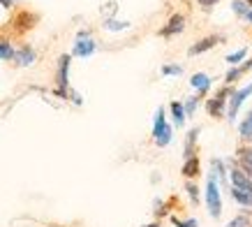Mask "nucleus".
Wrapping results in <instances>:
<instances>
[{
    "label": "nucleus",
    "instance_id": "nucleus-1",
    "mask_svg": "<svg viewBox=\"0 0 252 227\" xmlns=\"http://www.w3.org/2000/svg\"><path fill=\"white\" fill-rule=\"evenodd\" d=\"M153 142L158 146H167L171 142V125L164 118V109H158L155 112V123H153Z\"/></svg>",
    "mask_w": 252,
    "mask_h": 227
},
{
    "label": "nucleus",
    "instance_id": "nucleus-2",
    "mask_svg": "<svg viewBox=\"0 0 252 227\" xmlns=\"http://www.w3.org/2000/svg\"><path fill=\"white\" fill-rule=\"evenodd\" d=\"M206 204H208V211L213 218H220L222 213V199H220V190H218V176L211 174L208 176V183H206Z\"/></svg>",
    "mask_w": 252,
    "mask_h": 227
},
{
    "label": "nucleus",
    "instance_id": "nucleus-3",
    "mask_svg": "<svg viewBox=\"0 0 252 227\" xmlns=\"http://www.w3.org/2000/svg\"><path fill=\"white\" fill-rule=\"evenodd\" d=\"M95 49H97V44L91 39V33L88 31H81L77 35V42H74V56H79V58H88V56H93L95 53Z\"/></svg>",
    "mask_w": 252,
    "mask_h": 227
},
{
    "label": "nucleus",
    "instance_id": "nucleus-4",
    "mask_svg": "<svg viewBox=\"0 0 252 227\" xmlns=\"http://www.w3.org/2000/svg\"><path fill=\"white\" fill-rule=\"evenodd\" d=\"M67 72H69V56H61V61H58V75H56V81H58V88L56 93L65 98L67 95Z\"/></svg>",
    "mask_w": 252,
    "mask_h": 227
},
{
    "label": "nucleus",
    "instance_id": "nucleus-5",
    "mask_svg": "<svg viewBox=\"0 0 252 227\" xmlns=\"http://www.w3.org/2000/svg\"><path fill=\"white\" fill-rule=\"evenodd\" d=\"M229 95H231V88H229V86L220 88L215 98L208 100V112L213 114V116H222V112H224V105H227V98H229Z\"/></svg>",
    "mask_w": 252,
    "mask_h": 227
},
{
    "label": "nucleus",
    "instance_id": "nucleus-6",
    "mask_svg": "<svg viewBox=\"0 0 252 227\" xmlns=\"http://www.w3.org/2000/svg\"><path fill=\"white\" fill-rule=\"evenodd\" d=\"M250 93H252V83H250V86H245V88H241V91L231 93V100H229V121H234V118H236V114H238V109H241V105H243V100L250 98Z\"/></svg>",
    "mask_w": 252,
    "mask_h": 227
},
{
    "label": "nucleus",
    "instance_id": "nucleus-7",
    "mask_svg": "<svg viewBox=\"0 0 252 227\" xmlns=\"http://www.w3.org/2000/svg\"><path fill=\"white\" fill-rule=\"evenodd\" d=\"M185 28V16L183 14H174L171 19L167 21V26L160 31L162 38H171V35H178V33H183Z\"/></svg>",
    "mask_w": 252,
    "mask_h": 227
},
{
    "label": "nucleus",
    "instance_id": "nucleus-8",
    "mask_svg": "<svg viewBox=\"0 0 252 227\" xmlns=\"http://www.w3.org/2000/svg\"><path fill=\"white\" fill-rule=\"evenodd\" d=\"M238 169H241L248 179H252V149H248V146H241V149H238Z\"/></svg>",
    "mask_w": 252,
    "mask_h": 227
},
{
    "label": "nucleus",
    "instance_id": "nucleus-9",
    "mask_svg": "<svg viewBox=\"0 0 252 227\" xmlns=\"http://www.w3.org/2000/svg\"><path fill=\"white\" fill-rule=\"evenodd\" d=\"M35 58H37V53H35V49L32 46H21L19 51H14V61L16 65H21V68H28V65H32L35 63Z\"/></svg>",
    "mask_w": 252,
    "mask_h": 227
},
{
    "label": "nucleus",
    "instance_id": "nucleus-10",
    "mask_svg": "<svg viewBox=\"0 0 252 227\" xmlns=\"http://www.w3.org/2000/svg\"><path fill=\"white\" fill-rule=\"evenodd\" d=\"M231 183H234V188L243 190V192H250L252 195V179H248L238 167H231Z\"/></svg>",
    "mask_w": 252,
    "mask_h": 227
},
{
    "label": "nucleus",
    "instance_id": "nucleus-11",
    "mask_svg": "<svg viewBox=\"0 0 252 227\" xmlns=\"http://www.w3.org/2000/svg\"><path fill=\"white\" fill-rule=\"evenodd\" d=\"M220 35H211V38H204V39H199L194 46H190V56H199V53H204V51H208V49H213L218 42H220Z\"/></svg>",
    "mask_w": 252,
    "mask_h": 227
},
{
    "label": "nucleus",
    "instance_id": "nucleus-12",
    "mask_svg": "<svg viewBox=\"0 0 252 227\" xmlns=\"http://www.w3.org/2000/svg\"><path fill=\"white\" fill-rule=\"evenodd\" d=\"M37 23V14H31V12H21V14L16 16V31H28V28H32Z\"/></svg>",
    "mask_w": 252,
    "mask_h": 227
},
{
    "label": "nucleus",
    "instance_id": "nucleus-13",
    "mask_svg": "<svg viewBox=\"0 0 252 227\" xmlns=\"http://www.w3.org/2000/svg\"><path fill=\"white\" fill-rule=\"evenodd\" d=\"M190 83H192V88H197L199 93H206L208 86H211V79H208V75H204V72H197V75H192Z\"/></svg>",
    "mask_w": 252,
    "mask_h": 227
},
{
    "label": "nucleus",
    "instance_id": "nucleus-14",
    "mask_svg": "<svg viewBox=\"0 0 252 227\" xmlns=\"http://www.w3.org/2000/svg\"><path fill=\"white\" fill-rule=\"evenodd\" d=\"M199 174V160L197 158H188L183 165V176L185 179H192V176Z\"/></svg>",
    "mask_w": 252,
    "mask_h": 227
},
{
    "label": "nucleus",
    "instance_id": "nucleus-15",
    "mask_svg": "<svg viewBox=\"0 0 252 227\" xmlns=\"http://www.w3.org/2000/svg\"><path fill=\"white\" fill-rule=\"evenodd\" d=\"M231 197H234L241 206H248V209L252 206V195L250 192H243V190H238V188H231Z\"/></svg>",
    "mask_w": 252,
    "mask_h": 227
},
{
    "label": "nucleus",
    "instance_id": "nucleus-16",
    "mask_svg": "<svg viewBox=\"0 0 252 227\" xmlns=\"http://www.w3.org/2000/svg\"><path fill=\"white\" fill-rule=\"evenodd\" d=\"M252 68V58H250V61H248V63H245V65H243V68H231L229 70V72H227V76H224V79H227V81H236V79H238V76H243L245 75V72H248V70H250Z\"/></svg>",
    "mask_w": 252,
    "mask_h": 227
},
{
    "label": "nucleus",
    "instance_id": "nucleus-17",
    "mask_svg": "<svg viewBox=\"0 0 252 227\" xmlns=\"http://www.w3.org/2000/svg\"><path fill=\"white\" fill-rule=\"evenodd\" d=\"M241 137H243L245 142H252V109H250V114L245 116V121L241 123Z\"/></svg>",
    "mask_w": 252,
    "mask_h": 227
},
{
    "label": "nucleus",
    "instance_id": "nucleus-18",
    "mask_svg": "<svg viewBox=\"0 0 252 227\" xmlns=\"http://www.w3.org/2000/svg\"><path fill=\"white\" fill-rule=\"evenodd\" d=\"M197 135H199V128H194V130H190V132H188V139H185V160L194 158L192 146H194V142H197Z\"/></svg>",
    "mask_w": 252,
    "mask_h": 227
},
{
    "label": "nucleus",
    "instance_id": "nucleus-19",
    "mask_svg": "<svg viewBox=\"0 0 252 227\" xmlns=\"http://www.w3.org/2000/svg\"><path fill=\"white\" fill-rule=\"evenodd\" d=\"M171 116H174L176 125H183L185 123V112H183V105H181V102H171Z\"/></svg>",
    "mask_w": 252,
    "mask_h": 227
},
{
    "label": "nucleus",
    "instance_id": "nucleus-20",
    "mask_svg": "<svg viewBox=\"0 0 252 227\" xmlns=\"http://www.w3.org/2000/svg\"><path fill=\"white\" fill-rule=\"evenodd\" d=\"M14 58V49L9 42H0V61H12Z\"/></svg>",
    "mask_w": 252,
    "mask_h": 227
},
{
    "label": "nucleus",
    "instance_id": "nucleus-21",
    "mask_svg": "<svg viewBox=\"0 0 252 227\" xmlns=\"http://www.w3.org/2000/svg\"><path fill=\"white\" fill-rule=\"evenodd\" d=\"M245 56H248V49H241V51H236V53H229V56H227V63H229V65H236V63L243 61Z\"/></svg>",
    "mask_w": 252,
    "mask_h": 227
},
{
    "label": "nucleus",
    "instance_id": "nucleus-22",
    "mask_svg": "<svg viewBox=\"0 0 252 227\" xmlns=\"http://www.w3.org/2000/svg\"><path fill=\"white\" fill-rule=\"evenodd\" d=\"M231 7H234V12H236L238 16L248 14V5H245V0H234V2H231Z\"/></svg>",
    "mask_w": 252,
    "mask_h": 227
},
{
    "label": "nucleus",
    "instance_id": "nucleus-23",
    "mask_svg": "<svg viewBox=\"0 0 252 227\" xmlns=\"http://www.w3.org/2000/svg\"><path fill=\"white\" fill-rule=\"evenodd\" d=\"M171 223H174L176 227H199V225H197V220H194V218H190V220H181V218H176V216H174V218H171Z\"/></svg>",
    "mask_w": 252,
    "mask_h": 227
},
{
    "label": "nucleus",
    "instance_id": "nucleus-24",
    "mask_svg": "<svg viewBox=\"0 0 252 227\" xmlns=\"http://www.w3.org/2000/svg\"><path fill=\"white\" fill-rule=\"evenodd\" d=\"M227 227H252V225H250V220L245 218V216H238V218H234Z\"/></svg>",
    "mask_w": 252,
    "mask_h": 227
},
{
    "label": "nucleus",
    "instance_id": "nucleus-25",
    "mask_svg": "<svg viewBox=\"0 0 252 227\" xmlns=\"http://www.w3.org/2000/svg\"><path fill=\"white\" fill-rule=\"evenodd\" d=\"M183 72V68H178V65H164L162 68V75H171V76H178Z\"/></svg>",
    "mask_w": 252,
    "mask_h": 227
},
{
    "label": "nucleus",
    "instance_id": "nucleus-26",
    "mask_svg": "<svg viewBox=\"0 0 252 227\" xmlns=\"http://www.w3.org/2000/svg\"><path fill=\"white\" fill-rule=\"evenodd\" d=\"M194 109H197V98H192L190 102H188V105L183 107V112H185V118H188V116H192V114H194Z\"/></svg>",
    "mask_w": 252,
    "mask_h": 227
},
{
    "label": "nucleus",
    "instance_id": "nucleus-27",
    "mask_svg": "<svg viewBox=\"0 0 252 227\" xmlns=\"http://www.w3.org/2000/svg\"><path fill=\"white\" fill-rule=\"evenodd\" d=\"M127 26H130V23H125V21H107V28L109 31H123V28H127Z\"/></svg>",
    "mask_w": 252,
    "mask_h": 227
},
{
    "label": "nucleus",
    "instance_id": "nucleus-28",
    "mask_svg": "<svg viewBox=\"0 0 252 227\" xmlns=\"http://www.w3.org/2000/svg\"><path fill=\"white\" fill-rule=\"evenodd\" d=\"M185 190H188V195L192 197V202L197 204V199H199V190H197V186H192V183H188V186H185Z\"/></svg>",
    "mask_w": 252,
    "mask_h": 227
},
{
    "label": "nucleus",
    "instance_id": "nucleus-29",
    "mask_svg": "<svg viewBox=\"0 0 252 227\" xmlns=\"http://www.w3.org/2000/svg\"><path fill=\"white\" fill-rule=\"evenodd\" d=\"M199 5H201V7H213L215 2H218V0H197Z\"/></svg>",
    "mask_w": 252,
    "mask_h": 227
},
{
    "label": "nucleus",
    "instance_id": "nucleus-30",
    "mask_svg": "<svg viewBox=\"0 0 252 227\" xmlns=\"http://www.w3.org/2000/svg\"><path fill=\"white\" fill-rule=\"evenodd\" d=\"M72 102H74V105H81V95H79V93H72Z\"/></svg>",
    "mask_w": 252,
    "mask_h": 227
},
{
    "label": "nucleus",
    "instance_id": "nucleus-31",
    "mask_svg": "<svg viewBox=\"0 0 252 227\" xmlns=\"http://www.w3.org/2000/svg\"><path fill=\"white\" fill-rule=\"evenodd\" d=\"M0 5H2V7H12L14 2H12V0H0Z\"/></svg>",
    "mask_w": 252,
    "mask_h": 227
},
{
    "label": "nucleus",
    "instance_id": "nucleus-32",
    "mask_svg": "<svg viewBox=\"0 0 252 227\" xmlns=\"http://www.w3.org/2000/svg\"><path fill=\"white\" fill-rule=\"evenodd\" d=\"M245 19H248V21L252 23V9H248V14H245Z\"/></svg>",
    "mask_w": 252,
    "mask_h": 227
},
{
    "label": "nucleus",
    "instance_id": "nucleus-33",
    "mask_svg": "<svg viewBox=\"0 0 252 227\" xmlns=\"http://www.w3.org/2000/svg\"><path fill=\"white\" fill-rule=\"evenodd\" d=\"M146 227H160V223H151V225H146Z\"/></svg>",
    "mask_w": 252,
    "mask_h": 227
},
{
    "label": "nucleus",
    "instance_id": "nucleus-34",
    "mask_svg": "<svg viewBox=\"0 0 252 227\" xmlns=\"http://www.w3.org/2000/svg\"><path fill=\"white\" fill-rule=\"evenodd\" d=\"M245 5H248V7H252V0H245Z\"/></svg>",
    "mask_w": 252,
    "mask_h": 227
},
{
    "label": "nucleus",
    "instance_id": "nucleus-35",
    "mask_svg": "<svg viewBox=\"0 0 252 227\" xmlns=\"http://www.w3.org/2000/svg\"><path fill=\"white\" fill-rule=\"evenodd\" d=\"M12 2H16V0H12Z\"/></svg>",
    "mask_w": 252,
    "mask_h": 227
}]
</instances>
